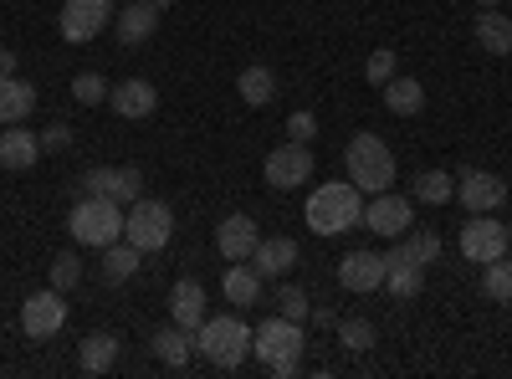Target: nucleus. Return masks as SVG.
<instances>
[{"label":"nucleus","mask_w":512,"mask_h":379,"mask_svg":"<svg viewBox=\"0 0 512 379\" xmlns=\"http://www.w3.org/2000/svg\"><path fill=\"white\" fill-rule=\"evenodd\" d=\"M303 221L313 236H344L354 226H364V190L354 180H333V185H318L303 205Z\"/></svg>","instance_id":"nucleus-1"},{"label":"nucleus","mask_w":512,"mask_h":379,"mask_svg":"<svg viewBox=\"0 0 512 379\" xmlns=\"http://www.w3.org/2000/svg\"><path fill=\"white\" fill-rule=\"evenodd\" d=\"M251 354L267 364V374L292 379L297 369H303V323H292V318H282V313L267 318V323H256Z\"/></svg>","instance_id":"nucleus-2"},{"label":"nucleus","mask_w":512,"mask_h":379,"mask_svg":"<svg viewBox=\"0 0 512 379\" xmlns=\"http://www.w3.org/2000/svg\"><path fill=\"white\" fill-rule=\"evenodd\" d=\"M67 231H72L77 246L103 251V246L123 241V205L108 200V195H82V200L72 205V216H67Z\"/></svg>","instance_id":"nucleus-3"},{"label":"nucleus","mask_w":512,"mask_h":379,"mask_svg":"<svg viewBox=\"0 0 512 379\" xmlns=\"http://www.w3.org/2000/svg\"><path fill=\"white\" fill-rule=\"evenodd\" d=\"M344 170H349V180L364 190V195H379V190H390L395 185V154H390V144H384L379 134H354L349 139V149H344Z\"/></svg>","instance_id":"nucleus-4"},{"label":"nucleus","mask_w":512,"mask_h":379,"mask_svg":"<svg viewBox=\"0 0 512 379\" xmlns=\"http://www.w3.org/2000/svg\"><path fill=\"white\" fill-rule=\"evenodd\" d=\"M195 349L210 359V369H241L246 354H251V328H246L236 313L205 318V323L195 328Z\"/></svg>","instance_id":"nucleus-5"},{"label":"nucleus","mask_w":512,"mask_h":379,"mask_svg":"<svg viewBox=\"0 0 512 379\" xmlns=\"http://www.w3.org/2000/svg\"><path fill=\"white\" fill-rule=\"evenodd\" d=\"M169 236H175V210L164 200H134L123 210V241H134L139 251H164Z\"/></svg>","instance_id":"nucleus-6"},{"label":"nucleus","mask_w":512,"mask_h":379,"mask_svg":"<svg viewBox=\"0 0 512 379\" xmlns=\"http://www.w3.org/2000/svg\"><path fill=\"white\" fill-rule=\"evenodd\" d=\"M113 0H67L62 6V16H57V31L67 36V41H93V36H103L108 26H113Z\"/></svg>","instance_id":"nucleus-7"},{"label":"nucleus","mask_w":512,"mask_h":379,"mask_svg":"<svg viewBox=\"0 0 512 379\" xmlns=\"http://www.w3.org/2000/svg\"><path fill=\"white\" fill-rule=\"evenodd\" d=\"M364 226H369L374 236L400 241V236L415 226V200H405V195H395V190H379V195L364 205Z\"/></svg>","instance_id":"nucleus-8"},{"label":"nucleus","mask_w":512,"mask_h":379,"mask_svg":"<svg viewBox=\"0 0 512 379\" xmlns=\"http://www.w3.org/2000/svg\"><path fill=\"white\" fill-rule=\"evenodd\" d=\"M262 175H267L272 190H297V185H308V180H313V149L297 144V139L282 144V149H272L267 164H262Z\"/></svg>","instance_id":"nucleus-9"},{"label":"nucleus","mask_w":512,"mask_h":379,"mask_svg":"<svg viewBox=\"0 0 512 379\" xmlns=\"http://www.w3.org/2000/svg\"><path fill=\"white\" fill-rule=\"evenodd\" d=\"M62 323H67V303H62L57 287L31 292V298L21 303V333H26V339H57Z\"/></svg>","instance_id":"nucleus-10"},{"label":"nucleus","mask_w":512,"mask_h":379,"mask_svg":"<svg viewBox=\"0 0 512 379\" xmlns=\"http://www.w3.org/2000/svg\"><path fill=\"white\" fill-rule=\"evenodd\" d=\"M456 200L472 210V216H492V210H502V200H507V180L492 175V170H461L456 175Z\"/></svg>","instance_id":"nucleus-11"},{"label":"nucleus","mask_w":512,"mask_h":379,"mask_svg":"<svg viewBox=\"0 0 512 379\" xmlns=\"http://www.w3.org/2000/svg\"><path fill=\"white\" fill-rule=\"evenodd\" d=\"M461 257L466 262H497V257H507V226L502 221H487V216H477V221H466L461 226Z\"/></svg>","instance_id":"nucleus-12"},{"label":"nucleus","mask_w":512,"mask_h":379,"mask_svg":"<svg viewBox=\"0 0 512 379\" xmlns=\"http://www.w3.org/2000/svg\"><path fill=\"white\" fill-rule=\"evenodd\" d=\"M82 195H108L118 205H134L144 195V175L128 164V170H88L82 175Z\"/></svg>","instance_id":"nucleus-13"},{"label":"nucleus","mask_w":512,"mask_h":379,"mask_svg":"<svg viewBox=\"0 0 512 379\" xmlns=\"http://www.w3.org/2000/svg\"><path fill=\"white\" fill-rule=\"evenodd\" d=\"M210 318V298H205V287L195 277H180L175 287H169V323H180V328H200Z\"/></svg>","instance_id":"nucleus-14"},{"label":"nucleus","mask_w":512,"mask_h":379,"mask_svg":"<svg viewBox=\"0 0 512 379\" xmlns=\"http://www.w3.org/2000/svg\"><path fill=\"white\" fill-rule=\"evenodd\" d=\"M297 262H303V251H297V241H292V236H262V241H256V251H251V267L262 272L267 282L287 277Z\"/></svg>","instance_id":"nucleus-15"},{"label":"nucleus","mask_w":512,"mask_h":379,"mask_svg":"<svg viewBox=\"0 0 512 379\" xmlns=\"http://www.w3.org/2000/svg\"><path fill=\"white\" fill-rule=\"evenodd\" d=\"M159 6H154V0H128V6L113 16V31H118V41H123V47H144V41L159 31Z\"/></svg>","instance_id":"nucleus-16"},{"label":"nucleus","mask_w":512,"mask_h":379,"mask_svg":"<svg viewBox=\"0 0 512 379\" xmlns=\"http://www.w3.org/2000/svg\"><path fill=\"white\" fill-rule=\"evenodd\" d=\"M338 287L344 292H379L384 287V257L379 251H349L338 262Z\"/></svg>","instance_id":"nucleus-17"},{"label":"nucleus","mask_w":512,"mask_h":379,"mask_svg":"<svg viewBox=\"0 0 512 379\" xmlns=\"http://www.w3.org/2000/svg\"><path fill=\"white\" fill-rule=\"evenodd\" d=\"M256 241H262V231H256L251 216H226V221L216 226V251H221L226 262H251Z\"/></svg>","instance_id":"nucleus-18"},{"label":"nucleus","mask_w":512,"mask_h":379,"mask_svg":"<svg viewBox=\"0 0 512 379\" xmlns=\"http://www.w3.org/2000/svg\"><path fill=\"white\" fill-rule=\"evenodd\" d=\"M108 103H113V113H118V118L139 123V118H149V113L159 108V93H154V82L128 77V82H118V88L108 93Z\"/></svg>","instance_id":"nucleus-19"},{"label":"nucleus","mask_w":512,"mask_h":379,"mask_svg":"<svg viewBox=\"0 0 512 379\" xmlns=\"http://www.w3.org/2000/svg\"><path fill=\"white\" fill-rule=\"evenodd\" d=\"M384 287H390V298L410 303V298H420V287H425V267H420V262H410L405 251L395 246L390 257H384Z\"/></svg>","instance_id":"nucleus-20"},{"label":"nucleus","mask_w":512,"mask_h":379,"mask_svg":"<svg viewBox=\"0 0 512 379\" xmlns=\"http://www.w3.org/2000/svg\"><path fill=\"white\" fill-rule=\"evenodd\" d=\"M41 159V134H26L21 123H6V134H0V170H31Z\"/></svg>","instance_id":"nucleus-21"},{"label":"nucleus","mask_w":512,"mask_h":379,"mask_svg":"<svg viewBox=\"0 0 512 379\" xmlns=\"http://www.w3.org/2000/svg\"><path fill=\"white\" fill-rule=\"evenodd\" d=\"M262 287H267V277L256 272L251 262H231L226 277H221L226 303H236V308H256V303H262Z\"/></svg>","instance_id":"nucleus-22"},{"label":"nucleus","mask_w":512,"mask_h":379,"mask_svg":"<svg viewBox=\"0 0 512 379\" xmlns=\"http://www.w3.org/2000/svg\"><path fill=\"white\" fill-rule=\"evenodd\" d=\"M472 36H477V47L487 57H512V16H502V6L482 11L477 26H472Z\"/></svg>","instance_id":"nucleus-23"},{"label":"nucleus","mask_w":512,"mask_h":379,"mask_svg":"<svg viewBox=\"0 0 512 379\" xmlns=\"http://www.w3.org/2000/svg\"><path fill=\"white\" fill-rule=\"evenodd\" d=\"M118 354H123L118 333H88L82 349H77V364H82V374H108L118 364Z\"/></svg>","instance_id":"nucleus-24"},{"label":"nucleus","mask_w":512,"mask_h":379,"mask_svg":"<svg viewBox=\"0 0 512 379\" xmlns=\"http://www.w3.org/2000/svg\"><path fill=\"white\" fill-rule=\"evenodd\" d=\"M154 359L159 364H169V369H185L190 364V349H195V333L190 328H180V323H169V328H159L154 333Z\"/></svg>","instance_id":"nucleus-25"},{"label":"nucleus","mask_w":512,"mask_h":379,"mask_svg":"<svg viewBox=\"0 0 512 379\" xmlns=\"http://www.w3.org/2000/svg\"><path fill=\"white\" fill-rule=\"evenodd\" d=\"M384 108H390L395 118H415L425 108V88H420V77H390L384 82Z\"/></svg>","instance_id":"nucleus-26"},{"label":"nucleus","mask_w":512,"mask_h":379,"mask_svg":"<svg viewBox=\"0 0 512 379\" xmlns=\"http://www.w3.org/2000/svg\"><path fill=\"white\" fill-rule=\"evenodd\" d=\"M236 93H241V103H251V108H267L272 98H277V72L272 67H246L241 77H236Z\"/></svg>","instance_id":"nucleus-27"},{"label":"nucleus","mask_w":512,"mask_h":379,"mask_svg":"<svg viewBox=\"0 0 512 379\" xmlns=\"http://www.w3.org/2000/svg\"><path fill=\"white\" fill-rule=\"evenodd\" d=\"M36 108V88L21 77H6L0 82V123H26V113Z\"/></svg>","instance_id":"nucleus-28"},{"label":"nucleus","mask_w":512,"mask_h":379,"mask_svg":"<svg viewBox=\"0 0 512 379\" xmlns=\"http://www.w3.org/2000/svg\"><path fill=\"white\" fill-rule=\"evenodd\" d=\"M139 257H144V251L134 246V241H113V246H103V282H128V277H134L139 272Z\"/></svg>","instance_id":"nucleus-29"},{"label":"nucleus","mask_w":512,"mask_h":379,"mask_svg":"<svg viewBox=\"0 0 512 379\" xmlns=\"http://www.w3.org/2000/svg\"><path fill=\"white\" fill-rule=\"evenodd\" d=\"M415 200H420V205H451V200H456V175L425 170V175L415 180Z\"/></svg>","instance_id":"nucleus-30"},{"label":"nucleus","mask_w":512,"mask_h":379,"mask_svg":"<svg viewBox=\"0 0 512 379\" xmlns=\"http://www.w3.org/2000/svg\"><path fill=\"white\" fill-rule=\"evenodd\" d=\"M400 251H405L410 262L431 267V262L441 257V236H436V231H405V236H400Z\"/></svg>","instance_id":"nucleus-31"},{"label":"nucleus","mask_w":512,"mask_h":379,"mask_svg":"<svg viewBox=\"0 0 512 379\" xmlns=\"http://www.w3.org/2000/svg\"><path fill=\"white\" fill-rule=\"evenodd\" d=\"M482 292H487L492 303H512V262H507V257L487 262V272H482Z\"/></svg>","instance_id":"nucleus-32"},{"label":"nucleus","mask_w":512,"mask_h":379,"mask_svg":"<svg viewBox=\"0 0 512 379\" xmlns=\"http://www.w3.org/2000/svg\"><path fill=\"white\" fill-rule=\"evenodd\" d=\"M338 344H344L349 354L374 349V323L369 318H344V323H338Z\"/></svg>","instance_id":"nucleus-33"},{"label":"nucleus","mask_w":512,"mask_h":379,"mask_svg":"<svg viewBox=\"0 0 512 379\" xmlns=\"http://www.w3.org/2000/svg\"><path fill=\"white\" fill-rule=\"evenodd\" d=\"M108 93H113V88H108V82H103L98 72H77V77H72V98H77L82 108H98V103H108Z\"/></svg>","instance_id":"nucleus-34"},{"label":"nucleus","mask_w":512,"mask_h":379,"mask_svg":"<svg viewBox=\"0 0 512 379\" xmlns=\"http://www.w3.org/2000/svg\"><path fill=\"white\" fill-rule=\"evenodd\" d=\"M77 282H82V257H77V251H57V257H52V287L72 292Z\"/></svg>","instance_id":"nucleus-35"},{"label":"nucleus","mask_w":512,"mask_h":379,"mask_svg":"<svg viewBox=\"0 0 512 379\" xmlns=\"http://www.w3.org/2000/svg\"><path fill=\"white\" fill-rule=\"evenodd\" d=\"M277 313L292 318V323H308V313H313L308 292H303V287H277Z\"/></svg>","instance_id":"nucleus-36"},{"label":"nucleus","mask_w":512,"mask_h":379,"mask_svg":"<svg viewBox=\"0 0 512 379\" xmlns=\"http://www.w3.org/2000/svg\"><path fill=\"white\" fill-rule=\"evenodd\" d=\"M400 72V57L390 52V47H379V52H369V62H364V77L374 82V88H384V82H390Z\"/></svg>","instance_id":"nucleus-37"},{"label":"nucleus","mask_w":512,"mask_h":379,"mask_svg":"<svg viewBox=\"0 0 512 379\" xmlns=\"http://www.w3.org/2000/svg\"><path fill=\"white\" fill-rule=\"evenodd\" d=\"M287 139H297V144H308V139H318V113H308V108H297V113L287 118Z\"/></svg>","instance_id":"nucleus-38"},{"label":"nucleus","mask_w":512,"mask_h":379,"mask_svg":"<svg viewBox=\"0 0 512 379\" xmlns=\"http://www.w3.org/2000/svg\"><path fill=\"white\" fill-rule=\"evenodd\" d=\"M72 144V129L67 123H47V134H41V149H52V154H62Z\"/></svg>","instance_id":"nucleus-39"},{"label":"nucleus","mask_w":512,"mask_h":379,"mask_svg":"<svg viewBox=\"0 0 512 379\" xmlns=\"http://www.w3.org/2000/svg\"><path fill=\"white\" fill-rule=\"evenodd\" d=\"M6 77H16V52L0 47V82H6Z\"/></svg>","instance_id":"nucleus-40"},{"label":"nucleus","mask_w":512,"mask_h":379,"mask_svg":"<svg viewBox=\"0 0 512 379\" xmlns=\"http://www.w3.org/2000/svg\"><path fill=\"white\" fill-rule=\"evenodd\" d=\"M308 318H313L318 328H338V313H333V308H313Z\"/></svg>","instance_id":"nucleus-41"},{"label":"nucleus","mask_w":512,"mask_h":379,"mask_svg":"<svg viewBox=\"0 0 512 379\" xmlns=\"http://www.w3.org/2000/svg\"><path fill=\"white\" fill-rule=\"evenodd\" d=\"M477 6H482V11H492V6H502V0H477Z\"/></svg>","instance_id":"nucleus-42"},{"label":"nucleus","mask_w":512,"mask_h":379,"mask_svg":"<svg viewBox=\"0 0 512 379\" xmlns=\"http://www.w3.org/2000/svg\"><path fill=\"white\" fill-rule=\"evenodd\" d=\"M154 6H159V11H169V6H175V0H154Z\"/></svg>","instance_id":"nucleus-43"},{"label":"nucleus","mask_w":512,"mask_h":379,"mask_svg":"<svg viewBox=\"0 0 512 379\" xmlns=\"http://www.w3.org/2000/svg\"><path fill=\"white\" fill-rule=\"evenodd\" d=\"M507 251H512V226H507Z\"/></svg>","instance_id":"nucleus-44"},{"label":"nucleus","mask_w":512,"mask_h":379,"mask_svg":"<svg viewBox=\"0 0 512 379\" xmlns=\"http://www.w3.org/2000/svg\"><path fill=\"white\" fill-rule=\"evenodd\" d=\"M507 16H512V0H507Z\"/></svg>","instance_id":"nucleus-45"}]
</instances>
